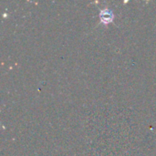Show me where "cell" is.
Returning a JSON list of instances; mask_svg holds the SVG:
<instances>
[{"label": "cell", "instance_id": "cell-1", "mask_svg": "<svg viewBox=\"0 0 156 156\" xmlns=\"http://www.w3.org/2000/svg\"><path fill=\"white\" fill-rule=\"evenodd\" d=\"M112 17H113V15L112 13L108 10V9H105L101 12V18L102 21H104V23H109L112 20Z\"/></svg>", "mask_w": 156, "mask_h": 156}]
</instances>
